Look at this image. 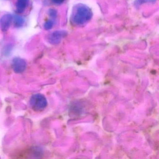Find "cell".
Returning <instances> with one entry per match:
<instances>
[{
	"instance_id": "1",
	"label": "cell",
	"mask_w": 159,
	"mask_h": 159,
	"mask_svg": "<svg viewBox=\"0 0 159 159\" xmlns=\"http://www.w3.org/2000/svg\"><path fill=\"white\" fill-rule=\"evenodd\" d=\"M93 16L92 10L85 4H78L73 9L71 19L77 25H82L89 22Z\"/></svg>"
},
{
	"instance_id": "2",
	"label": "cell",
	"mask_w": 159,
	"mask_h": 159,
	"mask_svg": "<svg viewBox=\"0 0 159 159\" xmlns=\"http://www.w3.org/2000/svg\"><path fill=\"white\" fill-rule=\"evenodd\" d=\"M30 104L33 110L41 111L44 110L47 105L46 98L41 94H36L30 98Z\"/></svg>"
},
{
	"instance_id": "3",
	"label": "cell",
	"mask_w": 159,
	"mask_h": 159,
	"mask_svg": "<svg viewBox=\"0 0 159 159\" xmlns=\"http://www.w3.org/2000/svg\"><path fill=\"white\" fill-rule=\"evenodd\" d=\"M67 33L64 30H57L52 32L48 37V41L52 44H58L66 36Z\"/></svg>"
},
{
	"instance_id": "4",
	"label": "cell",
	"mask_w": 159,
	"mask_h": 159,
	"mask_svg": "<svg viewBox=\"0 0 159 159\" xmlns=\"http://www.w3.org/2000/svg\"><path fill=\"white\" fill-rule=\"evenodd\" d=\"M12 68L15 72L20 73L25 70L26 63L24 59L20 57H16L13 60Z\"/></svg>"
},
{
	"instance_id": "5",
	"label": "cell",
	"mask_w": 159,
	"mask_h": 159,
	"mask_svg": "<svg viewBox=\"0 0 159 159\" xmlns=\"http://www.w3.org/2000/svg\"><path fill=\"white\" fill-rule=\"evenodd\" d=\"M13 17L10 14L3 15L0 19V28L2 31L6 32L10 28L12 21Z\"/></svg>"
},
{
	"instance_id": "6",
	"label": "cell",
	"mask_w": 159,
	"mask_h": 159,
	"mask_svg": "<svg viewBox=\"0 0 159 159\" xmlns=\"http://www.w3.org/2000/svg\"><path fill=\"white\" fill-rule=\"evenodd\" d=\"M29 2L30 0H17L16 8L17 13H23L29 4Z\"/></svg>"
},
{
	"instance_id": "7",
	"label": "cell",
	"mask_w": 159,
	"mask_h": 159,
	"mask_svg": "<svg viewBox=\"0 0 159 159\" xmlns=\"http://www.w3.org/2000/svg\"><path fill=\"white\" fill-rule=\"evenodd\" d=\"M25 23L24 18L20 16H15L14 18V24L16 28H20L24 25Z\"/></svg>"
},
{
	"instance_id": "8",
	"label": "cell",
	"mask_w": 159,
	"mask_h": 159,
	"mask_svg": "<svg viewBox=\"0 0 159 159\" xmlns=\"http://www.w3.org/2000/svg\"><path fill=\"white\" fill-rule=\"evenodd\" d=\"M54 25V23L52 20H48L44 23L43 27L45 30H50L52 29Z\"/></svg>"
},
{
	"instance_id": "9",
	"label": "cell",
	"mask_w": 159,
	"mask_h": 159,
	"mask_svg": "<svg viewBox=\"0 0 159 159\" xmlns=\"http://www.w3.org/2000/svg\"><path fill=\"white\" fill-rule=\"evenodd\" d=\"M156 0H136L135 2V5L138 6V5H141L143 3L154 2Z\"/></svg>"
},
{
	"instance_id": "10",
	"label": "cell",
	"mask_w": 159,
	"mask_h": 159,
	"mask_svg": "<svg viewBox=\"0 0 159 159\" xmlns=\"http://www.w3.org/2000/svg\"><path fill=\"white\" fill-rule=\"evenodd\" d=\"M48 13H49V16L52 18H56L57 16V11L55 9H50L49 12H48Z\"/></svg>"
},
{
	"instance_id": "11",
	"label": "cell",
	"mask_w": 159,
	"mask_h": 159,
	"mask_svg": "<svg viewBox=\"0 0 159 159\" xmlns=\"http://www.w3.org/2000/svg\"><path fill=\"white\" fill-rule=\"evenodd\" d=\"M53 3L56 4H62L66 0H52Z\"/></svg>"
}]
</instances>
